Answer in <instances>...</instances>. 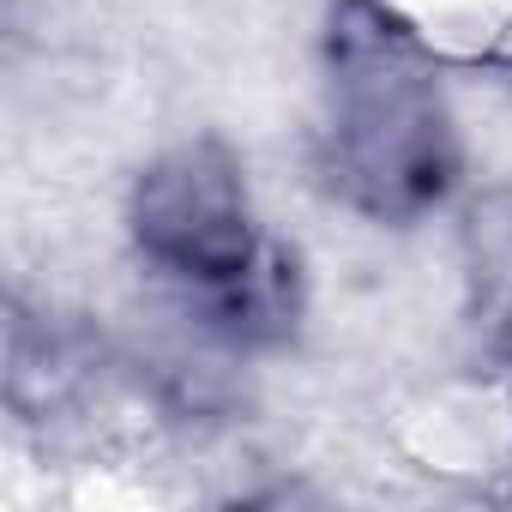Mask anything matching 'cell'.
Listing matches in <instances>:
<instances>
[{
    "instance_id": "1",
    "label": "cell",
    "mask_w": 512,
    "mask_h": 512,
    "mask_svg": "<svg viewBox=\"0 0 512 512\" xmlns=\"http://www.w3.org/2000/svg\"><path fill=\"white\" fill-rule=\"evenodd\" d=\"M326 175L356 211L380 223L422 217L458 175V133L440 85L416 67L404 31H386V7L374 13V31H338Z\"/></svg>"
}]
</instances>
